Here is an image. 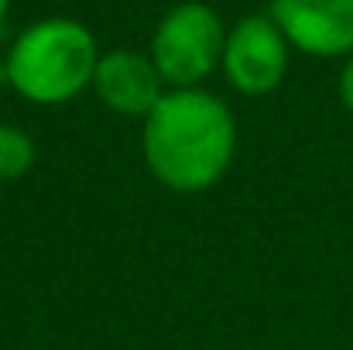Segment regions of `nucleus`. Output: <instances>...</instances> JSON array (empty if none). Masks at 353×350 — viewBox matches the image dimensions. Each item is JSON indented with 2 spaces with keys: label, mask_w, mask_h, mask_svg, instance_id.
Segmentation results:
<instances>
[{
  "label": "nucleus",
  "mask_w": 353,
  "mask_h": 350,
  "mask_svg": "<svg viewBox=\"0 0 353 350\" xmlns=\"http://www.w3.org/2000/svg\"><path fill=\"white\" fill-rule=\"evenodd\" d=\"M141 148L151 175L172 193L213 189L236 151V120L230 107L203 90H168L144 117Z\"/></svg>",
  "instance_id": "f257e3e1"
},
{
  "label": "nucleus",
  "mask_w": 353,
  "mask_h": 350,
  "mask_svg": "<svg viewBox=\"0 0 353 350\" xmlns=\"http://www.w3.org/2000/svg\"><path fill=\"white\" fill-rule=\"evenodd\" d=\"M100 62L97 38L76 17H41L7 48L3 79L17 97L38 107H59L93 86Z\"/></svg>",
  "instance_id": "f03ea898"
},
{
  "label": "nucleus",
  "mask_w": 353,
  "mask_h": 350,
  "mask_svg": "<svg viewBox=\"0 0 353 350\" xmlns=\"http://www.w3.org/2000/svg\"><path fill=\"white\" fill-rule=\"evenodd\" d=\"M223 41L227 28L220 14L203 0L175 3L151 35V62L158 66L165 86L185 90L199 86L206 76H213L223 62Z\"/></svg>",
  "instance_id": "7ed1b4c3"
},
{
  "label": "nucleus",
  "mask_w": 353,
  "mask_h": 350,
  "mask_svg": "<svg viewBox=\"0 0 353 350\" xmlns=\"http://www.w3.org/2000/svg\"><path fill=\"white\" fill-rule=\"evenodd\" d=\"M292 45L271 14H247L227 31L223 41V76L243 97H268L281 86L288 72Z\"/></svg>",
  "instance_id": "20e7f679"
},
{
  "label": "nucleus",
  "mask_w": 353,
  "mask_h": 350,
  "mask_svg": "<svg viewBox=\"0 0 353 350\" xmlns=\"http://www.w3.org/2000/svg\"><path fill=\"white\" fill-rule=\"evenodd\" d=\"M268 14L288 45L312 59H347L353 52V0H271Z\"/></svg>",
  "instance_id": "39448f33"
},
{
  "label": "nucleus",
  "mask_w": 353,
  "mask_h": 350,
  "mask_svg": "<svg viewBox=\"0 0 353 350\" xmlns=\"http://www.w3.org/2000/svg\"><path fill=\"white\" fill-rule=\"evenodd\" d=\"M93 93L107 110L120 117H148L165 97V79L151 55H141L134 48H114L103 52L97 62Z\"/></svg>",
  "instance_id": "423d86ee"
},
{
  "label": "nucleus",
  "mask_w": 353,
  "mask_h": 350,
  "mask_svg": "<svg viewBox=\"0 0 353 350\" xmlns=\"http://www.w3.org/2000/svg\"><path fill=\"white\" fill-rule=\"evenodd\" d=\"M34 165V141L17 124H0V182L28 175Z\"/></svg>",
  "instance_id": "0eeeda50"
},
{
  "label": "nucleus",
  "mask_w": 353,
  "mask_h": 350,
  "mask_svg": "<svg viewBox=\"0 0 353 350\" xmlns=\"http://www.w3.org/2000/svg\"><path fill=\"white\" fill-rule=\"evenodd\" d=\"M336 90H340V104L353 114V52L347 55V62H343V69H340V83H336Z\"/></svg>",
  "instance_id": "6e6552de"
},
{
  "label": "nucleus",
  "mask_w": 353,
  "mask_h": 350,
  "mask_svg": "<svg viewBox=\"0 0 353 350\" xmlns=\"http://www.w3.org/2000/svg\"><path fill=\"white\" fill-rule=\"evenodd\" d=\"M7 10H10V0H0V28H3V21H7Z\"/></svg>",
  "instance_id": "1a4fd4ad"
}]
</instances>
